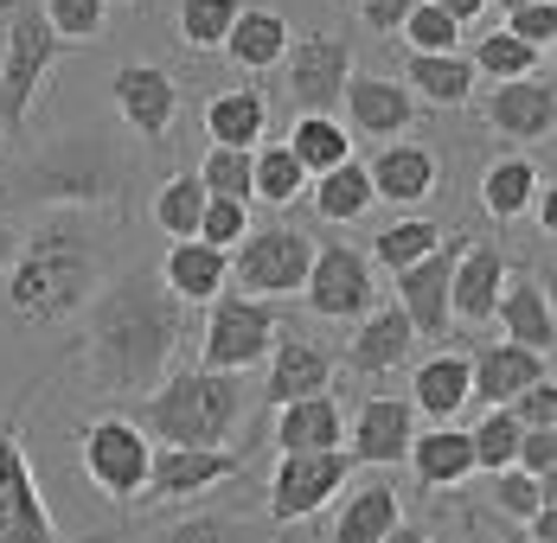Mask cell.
<instances>
[{
	"instance_id": "obj_48",
	"label": "cell",
	"mask_w": 557,
	"mask_h": 543,
	"mask_svg": "<svg viewBox=\"0 0 557 543\" xmlns=\"http://www.w3.org/2000/svg\"><path fill=\"white\" fill-rule=\"evenodd\" d=\"M500 33H512L519 46H532V52L545 58L557 46V7H552V0H539V7H512Z\"/></svg>"
},
{
	"instance_id": "obj_53",
	"label": "cell",
	"mask_w": 557,
	"mask_h": 543,
	"mask_svg": "<svg viewBox=\"0 0 557 543\" xmlns=\"http://www.w3.org/2000/svg\"><path fill=\"white\" fill-rule=\"evenodd\" d=\"M13 256H20V224H7V217H0V275L13 269Z\"/></svg>"
},
{
	"instance_id": "obj_19",
	"label": "cell",
	"mask_w": 557,
	"mask_h": 543,
	"mask_svg": "<svg viewBox=\"0 0 557 543\" xmlns=\"http://www.w3.org/2000/svg\"><path fill=\"white\" fill-rule=\"evenodd\" d=\"M410 441H417V409L404 396H366L359 416H346L352 467H404Z\"/></svg>"
},
{
	"instance_id": "obj_10",
	"label": "cell",
	"mask_w": 557,
	"mask_h": 543,
	"mask_svg": "<svg viewBox=\"0 0 557 543\" xmlns=\"http://www.w3.org/2000/svg\"><path fill=\"white\" fill-rule=\"evenodd\" d=\"M301 301H308L314 320L359 326L379 307V269H372L366 250H352V243H314V269L301 281Z\"/></svg>"
},
{
	"instance_id": "obj_8",
	"label": "cell",
	"mask_w": 557,
	"mask_h": 543,
	"mask_svg": "<svg viewBox=\"0 0 557 543\" xmlns=\"http://www.w3.org/2000/svg\"><path fill=\"white\" fill-rule=\"evenodd\" d=\"M314 269V237L295 224H263L231 250V288L250 301H288Z\"/></svg>"
},
{
	"instance_id": "obj_20",
	"label": "cell",
	"mask_w": 557,
	"mask_h": 543,
	"mask_svg": "<svg viewBox=\"0 0 557 543\" xmlns=\"http://www.w3.org/2000/svg\"><path fill=\"white\" fill-rule=\"evenodd\" d=\"M506 250L500 243H481V237H468V250H461V263L448 275V320L455 326H494V307H500V288H506Z\"/></svg>"
},
{
	"instance_id": "obj_11",
	"label": "cell",
	"mask_w": 557,
	"mask_h": 543,
	"mask_svg": "<svg viewBox=\"0 0 557 543\" xmlns=\"http://www.w3.org/2000/svg\"><path fill=\"white\" fill-rule=\"evenodd\" d=\"M346 487H352V454L346 447H334V454H282L276 473H270V531L308 525Z\"/></svg>"
},
{
	"instance_id": "obj_43",
	"label": "cell",
	"mask_w": 557,
	"mask_h": 543,
	"mask_svg": "<svg viewBox=\"0 0 557 543\" xmlns=\"http://www.w3.org/2000/svg\"><path fill=\"white\" fill-rule=\"evenodd\" d=\"M519 422H512V409H487L474 429H468V447H474V473H506L512 467V454H519Z\"/></svg>"
},
{
	"instance_id": "obj_32",
	"label": "cell",
	"mask_w": 557,
	"mask_h": 543,
	"mask_svg": "<svg viewBox=\"0 0 557 543\" xmlns=\"http://www.w3.org/2000/svg\"><path fill=\"white\" fill-rule=\"evenodd\" d=\"M545 179H552V173L532 161V154H500V161H487V173H481V212L494 217V224H519V217L539 205Z\"/></svg>"
},
{
	"instance_id": "obj_38",
	"label": "cell",
	"mask_w": 557,
	"mask_h": 543,
	"mask_svg": "<svg viewBox=\"0 0 557 543\" xmlns=\"http://www.w3.org/2000/svg\"><path fill=\"white\" fill-rule=\"evenodd\" d=\"M301 192H308V173L295 166V154L282 141L250 148V199H263V205H301Z\"/></svg>"
},
{
	"instance_id": "obj_56",
	"label": "cell",
	"mask_w": 557,
	"mask_h": 543,
	"mask_svg": "<svg viewBox=\"0 0 557 543\" xmlns=\"http://www.w3.org/2000/svg\"><path fill=\"white\" fill-rule=\"evenodd\" d=\"M487 7H506L512 13V7H539V0H487Z\"/></svg>"
},
{
	"instance_id": "obj_50",
	"label": "cell",
	"mask_w": 557,
	"mask_h": 543,
	"mask_svg": "<svg viewBox=\"0 0 557 543\" xmlns=\"http://www.w3.org/2000/svg\"><path fill=\"white\" fill-rule=\"evenodd\" d=\"M512 467H519V473H532V480H552V467H557V429H525V434H519Z\"/></svg>"
},
{
	"instance_id": "obj_36",
	"label": "cell",
	"mask_w": 557,
	"mask_h": 543,
	"mask_svg": "<svg viewBox=\"0 0 557 543\" xmlns=\"http://www.w3.org/2000/svg\"><path fill=\"white\" fill-rule=\"evenodd\" d=\"M436 243H443V224H436V217L404 212V217H391V224H379V230H372L366 263H372V269H385V275H397V269H410V263H423Z\"/></svg>"
},
{
	"instance_id": "obj_26",
	"label": "cell",
	"mask_w": 557,
	"mask_h": 543,
	"mask_svg": "<svg viewBox=\"0 0 557 543\" xmlns=\"http://www.w3.org/2000/svg\"><path fill=\"white\" fill-rule=\"evenodd\" d=\"M199 122H206V148H263L270 141V97L257 90V84H231V90H212L206 109H199Z\"/></svg>"
},
{
	"instance_id": "obj_7",
	"label": "cell",
	"mask_w": 557,
	"mask_h": 543,
	"mask_svg": "<svg viewBox=\"0 0 557 543\" xmlns=\"http://www.w3.org/2000/svg\"><path fill=\"white\" fill-rule=\"evenodd\" d=\"M77 467L110 505H141L148 467H154V441L135 416H90L77 429Z\"/></svg>"
},
{
	"instance_id": "obj_6",
	"label": "cell",
	"mask_w": 557,
	"mask_h": 543,
	"mask_svg": "<svg viewBox=\"0 0 557 543\" xmlns=\"http://www.w3.org/2000/svg\"><path fill=\"white\" fill-rule=\"evenodd\" d=\"M58 58H64V39L46 26L39 0H13L0 20V135L7 141H26V115L58 71Z\"/></svg>"
},
{
	"instance_id": "obj_59",
	"label": "cell",
	"mask_w": 557,
	"mask_h": 543,
	"mask_svg": "<svg viewBox=\"0 0 557 543\" xmlns=\"http://www.w3.org/2000/svg\"><path fill=\"white\" fill-rule=\"evenodd\" d=\"M0 20H7V7H0Z\"/></svg>"
},
{
	"instance_id": "obj_16",
	"label": "cell",
	"mask_w": 557,
	"mask_h": 543,
	"mask_svg": "<svg viewBox=\"0 0 557 543\" xmlns=\"http://www.w3.org/2000/svg\"><path fill=\"white\" fill-rule=\"evenodd\" d=\"M224 480H244V454L237 447H154L141 498L148 505H186V498L224 487Z\"/></svg>"
},
{
	"instance_id": "obj_33",
	"label": "cell",
	"mask_w": 557,
	"mask_h": 543,
	"mask_svg": "<svg viewBox=\"0 0 557 543\" xmlns=\"http://www.w3.org/2000/svg\"><path fill=\"white\" fill-rule=\"evenodd\" d=\"M404 90L417 97V109H461V103H474L481 77H474L468 52H410Z\"/></svg>"
},
{
	"instance_id": "obj_4",
	"label": "cell",
	"mask_w": 557,
	"mask_h": 543,
	"mask_svg": "<svg viewBox=\"0 0 557 543\" xmlns=\"http://www.w3.org/2000/svg\"><path fill=\"white\" fill-rule=\"evenodd\" d=\"M244 403H250L244 378L186 365L141 396V429L154 447H231V434L244 422Z\"/></svg>"
},
{
	"instance_id": "obj_34",
	"label": "cell",
	"mask_w": 557,
	"mask_h": 543,
	"mask_svg": "<svg viewBox=\"0 0 557 543\" xmlns=\"http://www.w3.org/2000/svg\"><path fill=\"white\" fill-rule=\"evenodd\" d=\"M301 199L314 205V217H321V224H359V217L379 205L359 154H352V161H339L334 173H321V179H308V192H301Z\"/></svg>"
},
{
	"instance_id": "obj_55",
	"label": "cell",
	"mask_w": 557,
	"mask_h": 543,
	"mask_svg": "<svg viewBox=\"0 0 557 543\" xmlns=\"http://www.w3.org/2000/svg\"><path fill=\"white\" fill-rule=\"evenodd\" d=\"M385 543H436V538H430V531H423V525H410V518H404V525H397V531H391Z\"/></svg>"
},
{
	"instance_id": "obj_44",
	"label": "cell",
	"mask_w": 557,
	"mask_h": 543,
	"mask_svg": "<svg viewBox=\"0 0 557 543\" xmlns=\"http://www.w3.org/2000/svg\"><path fill=\"white\" fill-rule=\"evenodd\" d=\"M193 173H199L206 199H237V205H250V154H244V148H206V161L193 166Z\"/></svg>"
},
{
	"instance_id": "obj_52",
	"label": "cell",
	"mask_w": 557,
	"mask_h": 543,
	"mask_svg": "<svg viewBox=\"0 0 557 543\" xmlns=\"http://www.w3.org/2000/svg\"><path fill=\"white\" fill-rule=\"evenodd\" d=\"M430 7H443V13L455 20V26H474V20L487 13V0H430Z\"/></svg>"
},
{
	"instance_id": "obj_23",
	"label": "cell",
	"mask_w": 557,
	"mask_h": 543,
	"mask_svg": "<svg viewBox=\"0 0 557 543\" xmlns=\"http://www.w3.org/2000/svg\"><path fill=\"white\" fill-rule=\"evenodd\" d=\"M154 275H161V288H168L180 307H212L224 288H231V256L212 250V243H199V237H186V243H168L161 250Z\"/></svg>"
},
{
	"instance_id": "obj_35",
	"label": "cell",
	"mask_w": 557,
	"mask_h": 543,
	"mask_svg": "<svg viewBox=\"0 0 557 543\" xmlns=\"http://www.w3.org/2000/svg\"><path fill=\"white\" fill-rule=\"evenodd\" d=\"M282 148L295 154V166H301L308 179H321V173H334L339 161H352V135H346L339 115H295L288 135H282Z\"/></svg>"
},
{
	"instance_id": "obj_18",
	"label": "cell",
	"mask_w": 557,
	"mask_h": 543,
	"mask_svg": "<svg viewBox=\"0 0 557 543\" xmlns=\"http://www.w3.org/2000/svg\"><path fill=\"white\" fill-rule=\"evenodd\" d=\"M481 122L512 141V148H539L552 141L557 128V97H552V77H519V84H494L481 97Z\"/></svg>"
},
{
	"instance_id": "obj_27",
	"label": "cell",
	"mask_w": 557,
	"mask_h": 543,
	"mask_svg": "<svg viewBox=\"0 0 557 543\" xmlns=\"http://www.w3.org/2000/svg\"><path fill=\"white\" fill-rule=\"evenodd\" d=\"M288 46H295V26H288V13H282V7H263V0H244L219 52L231 58L237 71H276Z\"/></svg>"
},
{
	"instance_id": "obj_14",
	"label": "cell",
	"mask_w": 557,
	"mask_h": 543,
	"mask_svg": "<svg viewBox=\"0 0 557 543\" xmlns=\"http://www.w3.org/2000/svg\"><path fill=\"white\" fill-rule=\"evenodd\" d=\"M461 250H468V237H443L423 263H410V269L391 275V288H397V307H404V320L417 339H436L443 345L455 320H448V275L461 263Z\"/></svg>"
},
{
	"instance_id": "obj_51",
	"label": "cell",
	"mask_w": 557,
	"mask_h": 543,
	"mask_svg": "<svg viewBox=\"0 0 557 543\" xmlns=\"http://www.w3.org/2000/svg\"><path fill=\"white\" fill-rule=\"evenodd\" d=\"M417 7L423 0H359V20H366V33H397Z\"/></svg>"
},
{
	"instance_id": "obj_45",
	"label": "cell",
	"mask_w": 557,
	"mask_h": 543,
	"mask_svg": "<svg viewBox=\"0 0 557 543\" xmlns=\"http://www.w3.org/2000/svg\"><path fill=\"white\" fill-rule=\"evenodd\" d=\"M39 13H46V26H52L64 46H90L110 26V7L103 0H39Z\"/></svg>"
},
{
	"instance_id": "obj_12",
	"label": "cell",
	"mask_w": 557,
	"mask_h": 543,
	"mask_svg": "<svg viewBox=\"0 0 557 543\" xmlns=\"http://www.w3.org/2000/svg\"><path fill=\"white\" fill-rule=\"evenodd\" d=\"M352 84V46L339 33H308L282 52V97L295 115H339V97Z\"/></svg>"
},
{
	"instance_id": "obj_46",
	"label": "cell",
	"mask_w": 557,
	"mask_h": 543,
	"mask_svg": "<svg viewBox=\"0 0 557 543\" xmlns=\"http://www.w3.org/2000/svg\"><path fill=\"white\" fill-rule=\"evenodd\" d=\"M397 33H404V46H410V52H461V26L448 20L443 7H430V0H423Z\"/></svg>"
},
{
	"instance_id": "obj_54",
	"label": "cell",
	"mask_w": 557,
	"mask_h": 543,
	"mask_svg": "<svg viewBox=\"0 0 557 543\" xmlns=\"http://www.w3.org/2000/svg\"><path fill=\"white\" fill-rule=\"evenodd\" d=\"M500 543H552V538H539L532 525H506V518H500Z\"/></svg>"
},
{
	"instance_id": "obj_31",
	"label": "cell",
	"mask_w": 557,
	"mask_h": 543,
	"mask_svg": "<svg viewBox=\"0 0 557 543\" xmlns=\"http://www.w3.org/2000/svg\"><path fill=\"white\" fill-rule=\"evenodd\" d=\"M423 422H455L461 409H468V352H430V358H417V371H410V396H404Z\"/></svg>"
},
{
	"instance_id": "obj_2",
	"label": "cell",
	"mask_w": 557,
	"mask_h": 543,
	"mask_svg": "<svg viewBox=\"0 0 557 543\" xmlns=\"http://www.w3.org/2000/svg\"><path fill=\"white\" fill-rule=\"evenodd\" d=\"M186 307L161 288L154 263L110 275L84 301V371L103 396H148L180 358Z\"/></svg>"
},
{
	"instance_id": "obj_29",
	"label": "cell",
	"mask_w": 557,
	"mask_h": 543,
	"mask_svg": "<svg viewBox=\"0 0 557 543\" xmlns=\"http://www.w3.org/2000/svg\"><path fill=\"white\" fill-rule=\"evenodd\" d=\"M404 525V498L385 480H359L334 498V518H327V538L334 543H385Z\"/></svg>"
},
{
	"instance_id": "obj_57",
	"label": "cell",
	"mask_w": 557,
	"mask_h": 543,
	"mask_svg": "<svg viewBox=\"0 0 557 543\" xmlns=\"http://www.w3.org/2000/svg\"><path fill=\"white\" fill-rule=\"evenodd\" d=\"M103 7H135V0H103Z\"/></svg>"
},
{
	"instance_id": "obj_1",
	"label": "cell",
	"mask_w": 557,
	"mask_h": 543,
	"mask_svg": "<svg viewBox=\"0 0 557 543\" xmlns=\"http://www.w3.org/2000/svg\"><path fill=\"white\" fill-rule=\"evenodd\" d=\"M122 217L110 212H39L33 230H20V256L0 275V314L20 332H52L110 281V250Z\"/></svg>"
},
{
	"instance_id": "obj_21",
	"label": "cell",
	"mask_w": 557,
	"mask_h": 543,
	"mask_svg": "<svg viewBox=\"0 0 557 543\" xmlns=\"http://www.w3.org/2000/svg\"><path fill=\"white\" fill-rule=\"evenodd\" d=\"M366 179H372V199H379V205L417 212V205L443 186V161H436V148H423V141H385V148L366 161Z\"/></svg>"
},
{
	"instance_id": "obj_40",
	"label": "cell",
	"mask_w": 557,
	"mask_h": 543,
	"mask_svg": "<svg viewBox=\"0 0 557 543\" xmlns=\"http://www.w3.org/2000/svg\"><path fill=\"white\" fill-rule=\"evenodd\" d=\"M263 538H270L263 525L231 518V512H186L168 531H154V543H263Z\"/></svg>"
},
{
	"instance_id": "obj_30",
	"label": "cell",
	"mask_w": 557,
	"mask_h": 543,
	"mask_svg": "<svg viewBox=\"0 0 557 543\" xmlns=\"http://www.w3.org/2000/svg\"><path fill=\"white\" fill-rule=\"evenodd\" d=\"M270 441H276V454H334V447H346V403L334 390L308 396V403H288L270 422Z\"/></svg>"
},
{
	"instance_id": "obj_22",
	"label": "cell",
	"mask_w": 557,
	"mask_h": 543,
	"mask_svg": "<svg viewBox=\"0 0 557 543\" xmlns=\"http://www.w3.org/2000/svg\"><path fill=\"white\" fill-rule=\"evenodd\" d=\"M417 358V332L404 320V307L397 301H379L366 320L352 326V339H346V365L359 371V378H391V371H404Z\"/></svg>"
},
{
	"instance_id": "obj_41",
	"label": "cell",
	"mask_w": 557,
	"mask_h": 543,
	"mask_svg": "<svg viewBox=\"0 0 557 543\" xmlns=\"http://www.w3.org/2000/svg\"><path fill=\"white\" fill-rule=\"evenodd\" d=\"M487 492H494V512H500L506 525H532V518L552 512V480H532V473H519V467L487 473Z\"/></svg>"
},
{
	"instance_id": "obj_13",
	"label": "cell",
	"mask_w": 557,
	"mask_h": 543,
	"mask_svg": "<svg viewBox=\"0 0 557 543\" xmlns=\"http://www.w3.org/2000/svg\"><path fill=\"white\" fill-rule=\"evenodd\" d=\"M110 109L135 141L161 148L173 135V122H180V84H173V71H161V64L128 58V64L110 71Z\"/></svg>"
},
{
	"instance_id": "obj_15",
	"label": "cell",
	"mask_w": 557,
	"mask_h": 543,
	"mask_svg": "<svg viewBox=\"0 0 557 543\" xmlns=\"http://www.w3.org/2000/svg\"><path fill=\"white\" fill-rule=\"evenodd\" d=\"M339 122L352 141H404L417 122V97L404 90V77L385 71H352L346 97H339Z\"/></svg>"
},
{
	"instance_id": "obj_42",
	"label": "cell",
	"mask_w": 557,
	"mask_h": 543,
	"mask_svg": "<svg viewBox=\"0 0 557 543\" xmlns=\"http://www.w3.org/2000/svg\"><path fill=\"white\" fill-rule=\"evenodd\" d=\"M237 7H244V0H180V7H173V33H180L193 52H219L224 33H231V20H237Z\"/></svg>"
},
{
	"instance_id": "obj_28",
	"label": "cell",
	"mask_w": 557,
	"mask_h": 543,
	"mask_svg": "<svg viewBox=\"0 0 557 543\" xmlns=\"http://www.w3.org/2000/svg\"><path fill=\"white\" fill-rule=\"evenodd\" d=\"M404 467L417 473V487H423V492H455V487H468V473H474L468 429H461V422H430V429H417L410 454H404Z\"/></svg>"
},
{
	"instance_id": "obj_25",
	"label": "cell",
	"mask_w": 557,
	"mask_h": 543,
	"mask_svg": "<svg viewBox=\"0 0 557 543\" xmlns=\"http://www.w3.org/2000/svg\"><path fill=\"white\" fill-rule=\"evenodd\" d=\"M494 326H500L506 345H519V352H539V358H552V345H557L552 288H545V281H532V275H506L500 307H494Z\"/></svg>"
},
{
	"instance_id": "obj_37",
	"label": "cell",
	"mask_w": 557,
	"mask_h": 543,
	"mask_svg": "<svg viewBox=\"0 0 557 543\" xmlns=\"http://www.w3.org/2000/svg\"><path fill=\"white\" fill-rule=\"evenodd\" d=\"M148 217H154V230H161L168 243L199 237V217H206V186H199V173H193V166L168 173V179L154 186V199H148Z\"/></svg>"
},
{
	"instance_id": "obj_47",
	"label": "cell",
	"mask_w": 557,
	"mask_h": 543,
	"mask_svg": "<svg viewBox=\"0 0 557 543\" xmlns=\"http://www.w3.org/2000/svg\"><path fill=\"white\" fill-rule=\"evenodd\" d=\"M257 224H250V205H237V199H206V217H199V243H212V250H237L244 237H250Z\"/></svg>"
},
{
	"instance_id": "obj_49",
	"label": "cell",
	"mask_w": 557,
	"mask_h": 543,
	"mask_svg": "<svg viewBox=\"0 0 557 543\" xmlns=\"http://www.w3.org/2000/svg\"><path fill=\"white\" fill-rule=\"evenodd\" d=\"M506 409H512V422H519V429H557V383L552 378L525 383Z\"/></svg>"
},
{
	"instance_id": "obj_24",
	"label": "cell",
	"mask_w": 557,
	"mask_h": 543,
	"mask_svg": "<svg viewBox=\"0 0 557 543\" xmlns=\"http://www.w3.org/2000/svg\"><path fill=\"white\" fill-rule=\"evenodd\" d=\"M552 378V358H539V352H519V345H481V352H468V403H487V409H506L525 383Z\"/></svg>"
},
{
	"instance_id": "obj_58",
	"label": "cell",
	"mask_w": 557,
	"mask_h": 543,
	"mask_svg": "<svg viewBox=\"0 0 557 543\" xmlns=\"http://www.w3.org/2000/svg\"><path fill=\"white\" fill-rule=\"evenodd\" d=\"M468 543H481V538H474V531H468Z\"/></svg>"
},
{
	"instance_id": "obj_39",
	"label": "cell",
	"mask_w": 557,
	"mask_h": 543,
	"mask_svg": "<svg viewBox=\"0 0 557 543\" xmlns=\"http://www.w3.org/2000/svg\"><path fill=\"white\" fill-rule=\"evenodd\" d=\"M468 64H474V77H494V84H519V77H545V58L532 52V46H519L512 33H487V39H474V52H468Z\"/></svg>"
},
{
	"instance_id": "obj_3",
	"label": "cell",
	"mask_w": 557,
	"mask_h": 543,
	"mask_svg": "<svg viewBox=\"0 0 557 543\" xmlns=\"http://www.w3.org/2000/svg\"><path fill=\"white\" fill-rule=\"evenodd\" d=\"M135 192V154L128 141L84 122V128H64L33 141L20 166L0 179V199L7 205H33V212H110L122 217Z\"/></svg>"
},
{
	"instance_id": "obj_5",
	"label": "cell",
	"mask_w": 557,
	"mask_h": 543,
	"mask_svg": "<svg viewBox=\"0 0 557 543\" xmlns=\"http://www.w3.org/2000/svg\"><path fill=\"white\" fill-rule=\"evenodd\" d=\"M33 396H39V383H26L0 416V543H122L128 531H115V538L58 531L52 505L39 492V473H33V454H26V403Z\"/></svg>"
},
{
	"instance_id": "obj_9",
	"label": "cell",
	"mask_w": 557,
	"mask_h": 543,
	"mask_svg": "<svg viewBox=\"0 0 557 543\" xmlns=\"http://www.w3.org/2000/svg\"><path fill=\"white\" fill-rule=\"evenodd\" d=\"M276 332H282V314L270 307V301H250V294L224 288L219 301H212V314H206L199 365H206V371H231V378H244V371H257V365L270 358Z\"/></svg>"
},
{
	"instance_id": "obj_17",
	"label": "cell",
	"mask_w": 557,
	"mask_h": 543,
	"mask_svg": "<svg viewBox=\"0 0 557 543\" xmlns=\"http://www.w3.org/2000/svg\"><path fill=\"white\" fill-rule=\"evenodd\" d=\"M327 390H334V352L321 339L276 332V345L263 358V403L288 409V403H308V396H327Z\"/></svg>"
}]
</instances>
